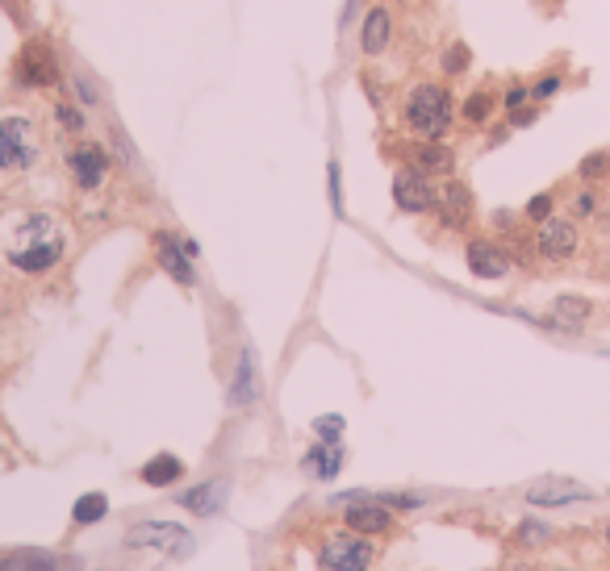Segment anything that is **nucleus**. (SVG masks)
<instances>
[{"label":"nucleus","mask_w":610,"mask_h":571,"mask_svg":"<svg viewBox=\"0 0 610 571\" xmlns=\"http://www.w3.org/2000/svg\"><path fill=\"white\" fill-rule=\"evenodd\" d=\"M68 255V234L51 213H21L4 234V258L21 275H46Z\"/></svg>","instance_id":"nucleus-1"},{"label":"nucleus","mask_w":610,"mask_h":571,"mask_svg":"<svg viewBox=\"0 0 610 571\" xmlns=\"http://www.w3.org/2000/svg\"><path fill=\"white\" fill-rule=\"evenodd\" d=\"M405 130L418 134L422 142H439V138L452 130V117H456V105H452V92H447L444 83H414L410 92H405Z\"/></svg>","instance_id":"nucleus-2"},{"label":"nucleus","mask_w":610,"mask_h":571,"mask_svg":"<svg viewBox=\"0 0 610 571\" xmlns=\"http://www.w3.org/2000/svg\"><path fill=\"white\" fill-rule=\"evenodd\" d=\"M38 163V138L29 117H0V171H29Z\"/></svg>","instance_id":"nucleus-3"},{"label":"nucleus","mask_w":610,"mask_h":571,"mask_svg":"<svg viewBox=\"0 0 610 571\" xmlns=\"http://www.w3.org/2000/svg\"><path fill=\"white\" fill-rule=\"evenodd\" d=\"M373 559H376L373 543L356 530L331 534V538L318 546V567L322 571H368L373 567Z\"/></svg>","instance_id":"nucleus-4"},{"label":"nucleus","mask_w":610,"mask_h":571,"mask_svg":"<svg viewBox=\"0 0 610 571\" xmlns=\"http://www.w3.org/2000/svg\"><path fill=\"white\" fill-rule=\"evenodd\" d=\"M125 543L139 546V551H159V555L184 559L193 551V534L184 526H176V521H139V526H130Z\"/></svg>","instance_id":"nucleus-5"},{"label":"nucleus","mask_w":610,"mask_h":571,"mask_svg":"<svg viewBox=\"0 0 610 571\" xmlns=\"http://www.w3.org/2000/svg\"><path fill=\"white\" fill-rule=\"evenodd\" d=\"M435 201H439V188H435L427 171H418L414 163L402 167V171L393 176V204H397L402 213H427V209H435Z\"/></svg>","instance_id":"nucleus-6"},{"label":"nucleus","mask_w":610,"mask_h":571,"mask_svg":"<svg viewBox=\"0 0 610 571\" xmlns=\"http://www.w3.org/2000/svg\"><path fill=\"white\" fill-rule=\"evenodd\" d=\"M17 83L21 88H55L59 83V59L46 42H29L17 55Z\"/></svg>","instance_id":"nucleus-7"},{"label":"nucleus","mask_w":610,"mask_h":571,"mask_svg":"<svg viewBox=\"0 0 610 571\" xmlns=\"http://www.w3.org/2000/svg\"><path fill=\"white\" fill-rule=\"evenodd\" d=\"M109 167H113L109 150L97 147V142H80V147L68 155V171L84 192H97L100 184L109 179Z\"/></svg>","instance_id":"nucleus-8"},{"label":"nucleus","mask_w":610,"mask_h":571,"mask_svg":"<svg viewBox=\"0 0 610 571\" xmlns=\"http://www.w3.org/2000/svg\"><path fill=\"white\" fill-rule=\"evenodd\" d=\"M260 393H264V376H260V368H255V351L243 346L238 359H235V368H230L226 400H230V408H251L255 400H260Z\"/></svg>","instance_id":"nucleus-9"},{"label":"nucleus","mask_w":610,"mask_h":571,"mask_svg":"<svg viewBox=\"0 0 610 571\" xmlns=\"http://www.w3.org/2000/svg\"><path fill=\"white\" fill-rule=\"evenodd\" d=\"M155 263L164 267L172 280L181 288H193L197 284V272H193V255L184 250V238H176V234L159 230L155 234Z\"/></svg>","instance_id":"nucleus-10"},{"label":"nucleus","mask_w":610,"mask_h":571,"mask_svg":"<svg viewBox=\"0 0 610 571\" xmlns=\"http://www.w3.org/2000/svg\"><path fill=\"white\" fill-rule=\"evenodd\" d=\"M343 526L347 530L364 534V538H373V534H389L393 526V513H389L385 501H373V496H364V501H351L343 513Z\"/></svg>","instance_id":"nucleus-11"},{"label":"nucleus","mask_w":610,"mask_h":571,"mask_svg":"<svg viewBox=\"0 0 610 571\" xmlns=\"http://www.w3.org/2000/svg\"><path fill=\"white\" fill-rule=\"evenodd\" d=\"M535 250H540L543 258H552V263H560V258H569L573 250H577V226L565 218H548L540 221V234H535Z\"/></svg>","instance_id":"nucleus-12"},{"label":"nucleus","mask_w":610,"mask_h":571,"mask_svg":"<svg viewBox=\"0 0 610 571\" xmlns=\"http://www.w3.org/2000/svg\"><path fill=\"white\" fill-rule=\"evenodd\" d=\"M389 42H393V13H389L385 4H373L360 21V51L368 59H376L389 51Z\"/></svg>","instance_id":"nucleus-13"},{"label":"nucleus","mask_w":610,"mask_h":571,"mask_svg":"<svg viewBox=\"0 0 610 571\" xmlns=\"http://www.w3.org/2000/svg\"><path fill=\"white\" fill-rule=\"evenodd\" d=\"M226 501H230V480H205V484L181 492V504L197 517H218L226 509Z\"/></svg>","instance_id":"nucleus-14"},{"label":"nucleus","mask_w":610,"mask_h":571,"mask_svg":"<svg viewBox=\"0 0 610 571\" xmlns=\"http://www.w3.org/2000/svg\"><path fill=\"white\" fill-rule=\"evenodd\" d=\"M464 258H469V272L481 275V280H502V275L510 272V255H506L498 242H486V238L469 242Z\"/></svg>","instance_id":"nucleus-15"},{"label":"nucleus","mask_w":610,"mask_h":571,"mask_svg":"<svg viewBox=\"0 0 610 571\" xmlns=\"http://www.w3.org/2000/svg\"><path fill=\"white\" fill-rule=\"evenodd\" d=\"M435 209H439V218H444L447 230H460V226H469V218H472V192H469V184L452 179L447 188H439V201H435Z\"/></svg>","instance_id":"nucleus-16"},{"label":"nucleus","mask_w":610,"mask_h":571,"mask_svg":"<svg viewBox=\"0 0 610 571\" xmlns=\"http://www.w3.org/2000/svg\"><path fill=\"white\" fill-rule=\"evenodd\" d=\"M0 571H76V563L51 555V551L29 546V551H13V555L0 559Z\"/></svg>","instance_id":"nucleus-17"},{"label":"nucleus","mask_w":610,"mask_h":571,"mask_svg":"<svg viewBox=\"0 0 610 571\" xmlns=\"http://www.w3.org/2000/svg\"><path fill=\"white\" fill-rule=\"evenodd\" d=\"M139 480L147 488H172V484H181L184 480V459H176L172 450H164V455H155V459L142 463Z\"/></svg>","instance_id":"nucleus-18"},{"label":"nucleus","mask_w":610,"mask_h":571,"mask_svg":"<svg viewBox=\"0 0 610 571\" xmlns=\"http://www.w3.org/2000/svg\"><path fill=\"white\" fill-rule=\"evenodd\" d=\"M301 467L314 480H334L339 472H343V447H339V442H322V447H314L309 455H305Z\"/></svg>","instance_id":"nucleus-19"},{"label":"nucleus","mask_w":610,"mask_h":571,"mask_svg":"<svg viewBox=\"0 0 610 571\" xmlns=\"http://www.w3.org/2000/svg\"><path fill=\"white\" fill-rule=\"evenodd\" d=\"M410 159H414L418 171H427V176H447L452 167H456V155L444 147V142H418L410 150Z\"/></svg>","instance_id":"nucleus-20"},{"label":"nucleus","mask_w":610,"mask_h":571,"mask_svg":"<svg viewBox=\"0 0 610 571\" xmlns=\"http://www.w3.org/2000/svg\"><path fill=\"white\" fill-rule=\"evenodd\" d=\"M105 517H109V496L105 492H84L80 501L71 504V521L76 526H97Z\"/></svg>","instance_id":"nucleus-21"},{"label":"nucleus","mask_w":610,"mask_h":571,"mask_svg":"<svg viewBox=\"0 0 610 571\" xmlns=\"http://www.w3.org/2000/svg\"><path fill=\"white\" fill-rule=\"evenodd\" d=\"M585 317H590V300H582V297H560L552 305V326H560V329H582Z\"/></svg>","instance_id":"nucleus-22"},{"label":"nucleus","mask_w":610,"mask_h":571,"mask_svg":"<svg viewBox=\"0 0 610 571\" xmlns=\"http://www.w3.org/2000/svg\"><path fill=\"white\" fill-rule=\"evenodd\" d=\"M577 496H582V488H577V484H565V488H560V484H548V488H543V484H535V488L527 492L531 504H565V501H577Z\"/></svg>","instance_id":"nucleus-23"},{"label":"nucleus","mask_w":610,"mask_h":571,"mask_svg":"<svg viewBox=\"0 0 610 571\" xmlns=\"http://www.w3.org/2000/svg\"><path fill=\"white\" fill-rule=\"evenodd\" d=\"M469 63H472V51L464 46V42H452V46L444 51V63H439V67H444V75H460Z\"/></svg>","instance_id":"nucleus-24"},{"label":"nucleus","mask_w":610,"mask_h":571,"mask_svg":"<svg viewBox=\"0 0 610 571\" xmlns=\"http://www.w3.org/2000/svg\"><path fill=\"white\" fill-rule=\"evenodd\" d=\"M489 113H494V96H489V92H472L469 100H464V122L481 125Z\"/></svg>","instance_id":"nucleus-25"},{"label":"nucleus","mask_w":610,"mask_h":571,"mask_svg":"<svg viewBox=\"0 0 610 571\" xmlns=\"http://www.w3.org/2000/svg\"><path fill=\"white\" fill-rule=\"evenodd\" d=\"M55 122H59V130L80 134V130H84V113L76 109V105H68V100H59V105H55Z\"/></svg>","instance_id":"nucleus-26"},{"label":"nucleus","mask_w":610,"mask_h":571,"mask_svg":"<svg viewBox=\"0 0 610 571\" xmlns=\"http://www.w3.org/2000/svg\"><path fill=\"white\" fill-rule=\"evenodd\" d=\"M577 171H582V179H602L610 171V155H606V150H594L590 159H582V167H577Z\"/></svg>","instance_id":"nucleus-27"},{"label":"nucleus","mask_w":610,"mask_h":571,"mask_svg":"<svg viewBox=\"0 0 610 571\" xmlns=\"http://www.w3.org/2000/svg\"><path fill=\"white\" fill-rule=\"evenodd\" d=\"M314 434H318L322 442H339V438H343V417H339V413L318 417V422H314Z\"/></svg>","instance_id":"nucleus-28"},{"label":"nucleus","mask_w":610,"mask_h":571,"mask_svg":"<svg viewBox=\"0 0 610 571\" xmlns=\"http://www.w3.org/2000/svg\"><path fill=\"white\" fill-rule=\"evenodd\" d=\"M527 218L531 221H548V218H552V196H548V192H540V196H531V201H527Z\"/></svg>","instance_id":"nucleus-29"},{"label":"nucleus","mask_w":610,"mask_h":571,"mask_svg":"<svg viewBox=\"0 0 610 571\" xmlns=\"http://www.w3.org/2000/svg\"><path fill=\"white\" fill-rule=\"evenodd\" d=\"M326 179H331V209L334 218H343V192H339V163L331 159V167H326Z\"/></svg>","instance_id":"nucleus-30"},{"label":"nucleus","mask_w":610,"mask_h":571,"mask_svg":"<svg viewBox=\"0 0 610 571\" xmlns=\"http://www.w3.org/2000/svg\"><path fill=\"white\" fill-rule=\"evenodd\" d=\"M518 543H548V526H540V521H523Z\"/></svg>","instance_id":"nucleus-31"},{"label":"nucleus","mask_w":610,"mask_h":571,"mask_svg":"<svg viewBox=\"0 0 610 571\" xmlns=\"http://www.w3.org/2000/svg\"><path fill=\"white\" fill-rule=\"evenodd\" d=\"M531 96V88H523V83H510V88H506V109H523V100H527Z\"/></svg>","instance_id":"nucleus-32"},{"label":"nucleus","mask_w":610,"mask_h":571,"mask_svg":"<svg viewBox=\"0 0 610 571\" xmlns=\"http://www.w3.org/2000/svg\"><path fill=\"white\" fill-rule=\"evenodd\" d=\"M556 88H560V75H543V80L535 83V88H531V96H535V100H548V96H552Z\"/></svg>","instance_id":"nucleus-33"},{"label":"nucleus","mask_w":610,"mask_h":571,"mask_svg":"<svg viewBox=\"0 0 610 571\" xmlns=\"http://www.w3.org/2000/svg\"><path fill=\"white\" fill-rule=\"evenodd\" d=\"M573 213H577V218H585V213H594V196H577V201H573Z\"/></svg>","instance_id":"nucleus-34"},{"label":"nucleus","mask_w":610,"mask_h":571,"mask_svg":"<svg viewBox=\"0 0 610 571\" xmlns=\"http://www.w3.org/2000/svg\"><path fill=\"white\" fill-rule=\"evenodd\" d=\"M76 88H80V100H84V105H92V100H97V92H92V83L84 80V75L76 80Z\"/></svg>","instance_id":"nucleus-35"},{"label":"nucleus","mask_w":610,"mask_h":571,"mask_svg":"<svg viewBox=\"0 0 610 571\" xmlns=\"http://www.w3.org/2000/svg\"><path fill=\"white\" fill-rule=\"evenodd\" d=\"M510 122H514V125H531V122H535V109H514Z\"/></svg>","instance_id":"nucleus-36"},{"label":"nucleus","mask_w":610,"mask_h":571,"mask_svg":"<svg viewBox=\"0 0 610 571\" xmlns=\"http://www.w3.org/2000/svg\"><path fill=\"white\" fill-rule=\"evenodd\" d=\"M606 543H610V530H606Z\"/></svg>","instance_id":"nucleus-37"}]
</instances>
